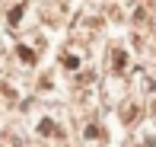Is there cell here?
<instances>
[{
  "label": "cell",
  "instance_id": "6da1fadb",
  "mask_svg": "<svg viewBox=\"0 0 156 147\" xmlns=\"http://www.w3.org/2000/svg\"><path fill=\"white\" fill-rule=\"evenodd\" d=\"M19 54H23V61H26V64H35V54L29 51V48H19Z\"/></svg>",
  "mask_w": 156,
  "mask_h": 147
}]
</instances>
